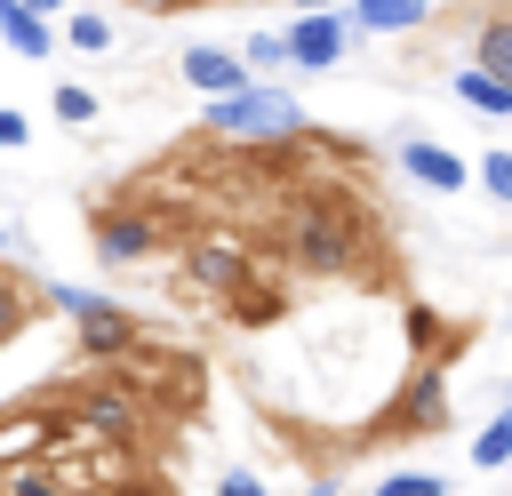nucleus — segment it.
<instances>
[{"label":"nucleus","instance_id":"f03ea898","mask_svg":"<svg viewBox=\"0 0 512 496\" xmlns=\"http://www.w3.org/2000/svg\"><path fill=\"white\" fill-rule=\"evenodd\" d=\"M224 144H256V152H272V144H288L296 128H304V104L280 88V80H248V88H232V96H208V112H200Z\"/></svg>","mask_w":512,"mask_h":496},{"label":"nucleus","instance_id":"5701e85b","mask_svg":"<svg viewBox=\"0 0 512 496\" xmlns=\"http://www.w3.org/2000/svg\"><path fill=\"white\" fill-rule=\"evenodd\" d=\"M24 320H32V296H24V288H16L8 272H0V344H8V336H16Z\"/></svg>","mask_w":512,"mask_h":496},{"label":"nucleus","instance_id":"c756f323","mask_svg":"<svg viewBox=\"0 0 512 496\" xmlns=\"http://www.w3.org/2000/svg\"><path fill=\"white\" fill-rule=\"evenodd\" d=\"M504 408H512V384H504Z\"/></svg>","mask_w":512,"mask_h":496},{"label":"nucleus","instance_id":"423d86ee","mask_svg":"<svg viewBox=\"0 0 512 496\" xmlns=\"http://www.w3.org/2000/svg\"><path fill=\"white\" fill-rule=\"evenodd\" d=\"M240 280H256V256H248L232 232H208V240L184 248V288H200V296H232Z\"/></svg>","mask_w":512,"mask_h":496},{"label":"nucleus","instance_id":"aec40b11","mask_svg":"<svg viewBox=\"0 0 512 496\" xmlns=\"http://www.w3.org/2000/svg\"><path fill=\"white\" fill-rule=\"evenodd\" d=\"M48 112H56L64 128H88V120H96V88H80V80H56V96H48Z\"/></svg>","mask_w":512,"mask_h":496},{"label":"nucleus","instance_id":"393cba45","mask_svg":"<svg viewBox=\"0 0 512 496\" xmlns=\"http://www.w3.org/2000/svg\"><path fill=\"white\" fill-rule=\"evenodd\" d=\"M216 496H272V488H264L256 472H224V480H216Z\"/></svg>","mask_w":512,"mask_h":496},{"label":"nucleus","instance_id":"c85d7f7f","mask_svg":"<svg viewBox=\"0 0 512 496\" xmlns=\"http://www.w3.org/2000/svg\"><path fill=\"white\" fill-rule=\"evenodd\" d=\"M0 248H16V232H8V224H0Z\"/></svg>","mask_w":512,"mask_h":496},{"label":"nucleus","instance_id":"dca6fc26","mask_svg":"<svg viewBox=\"0 0 512 496\" xmlns=\"http://www.w3.org/2000/svg\"><path fill=\"white\" fill-rule=\"evenodd\" d=\"M448 416V392H440V376H408V408H392V424H440Z\"/></svg>","mask_w":512,"mask_h":496},{"label":"nucleus","instance_id":"7ed1b4c3","mask_svg":"<svg viewBox=\"0 0 512 496\" xmlns=\"http://www.w3.org/2000/svg\"><path fill=\"white\" fill-rule=\"evenodd\" d=\"M40 296H48V312H64V320H72V336H80V360H88V368L128 360V352L144 344V320H136L128 304H112V296L80 288V280H48Z\"/></svg>","mask_w":512,"mask_h":496},{"label":"nucleus","instance_id":"412c9836","mask_svg":"<svg viewBox=\"0 0 512 496\" xmlns=\"http://www.w3.org/2000/svg\"><path fill=\"white\" fill-rule=\"evenodd\" d=\"M376 496H448V480L440 472H384Z\"/></svg>","mask_w":512,"mask_h":496},{"label":"nucleus","instance_id":"0eeeda50","mask_svg":"<svg viewBox=\"0 0 512 496\" xmlns=\"http://www.w3.org/2000/svg\"><path fill=\"white\" fill-rule=\"evenodd\" d=\"M344 48H352L344 8H320V16H296V24H288V64H304V72H336Z\"/></svg>","mask_w":512,"mask_h":496},{"label":"nucleus","instance_id":"4468645a","mask_svg":"<svg viewBox=\"0 0 512 496\" xmlns=\"http://www.w3.org/2000/svg\"><path fill=\"white\" fill-rule=\"evenodd\" d=\"M464 64H480V72L512 80V8H504V16H488V24L472 32V56H464Z\"/></svg>","mask_w":512,"mask_h":496},{"label":"nucleus","instance_id":"39448f33","mask_svg":"<svg viewBox=\"0 0 512 496\" xmlns=\"http://www.w3.org/2000/svg\"><path fill=\"white\" fill-rule=\"evenodd\" d=\"M56 448H64V408H56L48 392L0 416V472H8V464H32V456H56Z\"/></svg>","mask_w":512,"mask_h":496},{"label":"nucleus","instance_id":"6e6552de","mask_svg":"<svg viewBox=\"0 0 512 496\" xmlns=\"http://www.w3.org/2000/svg\"><path fill=\"white\" fill-rule=\"evenodd\" d=\"M176 72H184V88L208 104V96H232V88H248V64H240V48H216V40H192L184 56H176Z\"/></svg>","mask_w":512,"mask_h":496},{"label":"nucleus","instance_id":"f8f14e48","mask_svg":"<svg viewBox=\"0 0 512 496\" xmlns=\"http://www.w3.org/2000/svg\"><path fill=\"white\" fill-rule=\"evenodd\" d=\"M0 40H8V48L24 56V64H40V56L56 48V24H40V16L24 8V0H0Z\"/></svg>","mask_w":512,"mask_h":496},{"label":"nucleus","instance_id":"cd10ccee","mask_svg":"<svg viewBox=\"0 0 512 496\" xmlns=\"http://www.w3.org/2000/svg\"><path fill=\"white\" fill-rule=\"evenodd\" d=\"M296 16H320V8H344V0H288Z\"/></svg>","mask_w":512,"mask_h":496},{"label":"nucleus","instance_id":"20e7f679","mask_svg":"<svg viewBox=\"0 0 512 496\" xmlns=\"http://www.w3.org/2000/svg\"><path fill=\"white\" fill-rule=\"evenodd\" d=\"M88 248H96L112 272H120V264H152V256H160V216H152V208H128V200H120V208H96Z\"/></svg>","mask_w":512,"mask_h":496},{"label":"nucleus","instance_id":"f257e3e1","mask_svg":"<svg viewBox=\"0 0 512 496\" xmlns=\"http://www.w3.org/2000/svg\"><path fill=\"white\" fill-rule=\"evenodd\" d=\"M280 248H288L296 272H312V280H344V272L360 264V208H352L344 192L320 184V192H304V200L288 208Z\"/></svg>","mask_w":512,"mask_h":496},{"label":"nucleus","instance_id":"6ab92c4d","mask_svg":"<svg viewBox=\"0 0 512 496\" xmlns=\"http://www.w3.org/2000/svg\"><path fill=\"white\" fill-rule=\"evenodd\" d=\"M472 464H480V472H496V464H512V408H496V416H488V432L472 440Z\"/></svg>","mask_w":512,"mask_h":496},{"label":"nucleus","instance_id":"2eb2a0df","mask_svg":"<svg viewBox=\"0 0 512 496\" xmlns=\"http://www.w3.org/2000/svg\"><path fill=\"white\" fill-rule=\"evenodd\" d=\"M0 496H72V488H64L56 456H32V464H8L0 472Z\"/></svg>","mask_w":512,"mask_h":496},{"label":"nucleus","instance_id":"4be33fe9","mask_svg":"<svg viewBox=\"0 0 512 496\" xmlns=\"http://www.w3.org/2000/svg\"><path fill=\"white\" fill-rule=\"evenodd\" d=\"M472 176H480V184L512 208V152H504V144H496V152H480V160H472Z\"/></svg>","mask_w":512,"mask_h":496},{"label":"nucleus","instance_id":"b1692460","mask_svg":"<svg viewBox=\"0 0 512 496\" xmlns=\"http://www.w3.org/2000/svg\"><path fill=\"white\" fill-rule=\"evenodd\" d=\"M24 144H32V120L16 104H0V152H24Z\"/></svg>","mask_w":512,"mask_h":496},{"label":"nucleus","instance_id":"1a4fd4ad","mask_svg":"<svg viewBox=\"0 0 512 496\" xmlns=\"http://www.w3.org/2000/svg\"><path fill=\"white\" fill-rule=\"evenodd\" d=\"M392 160H400V176H416L424 192H464V184H472V160L448 152V144H432V136H408Z\"/></svg>","mask_w":512,"mask_h":496},{"label":"nucleus","instance_id":"ddd939ff","mask_svg":"<svg viewBox=\"0 0 512 496\" xmlns=\"http://www.w3.org/2000/svg\"><path fill=\"white\" fill-rule=\"evenodd\" d=\"M224 304H232V312H224V320H232V328H272V320H280V312H288V296H280V288H272V280H240V288H232V296H224Z\"/></svg>","mask_w":512,"mask_h":496},{"label":"nucleus","instance_id":"a878e982","mask_svg":"<svg viewBox=\"0 0 512 496\" xmlns=\"http://www.w3.org/2000/svg\"><path fill=\"white\" fill-rule=\"evenodd\" d=\"M24 8H32L40 24H64V8H72V0H24Z\"/></svg>","mask_w":512,"mask_h":496},{"label":"nucleus","instance_id":"9b49d317","mask_svg":"<svg viewBox=\"0 0 512 496\" xmlns=\"http://www.w3.org/2000/svg\"><path fill=\"white\" fill-rule=\"evenodd\" d=\"M448 96H464V104L488 112V120H512V80H496V72H480V64H456V72H448Z\"/></svg>","mask_w":512,"mask_h":496},{"label":"nucleus","instance_id":"a211bd4d","mask_svg":"<svg viewBox=\"0 0 512 496\" xmlns=\"http://www.w3.org/2000/svg\"><path fill=\"white\" fill-rule=\"evenodd\" d=\"M240 64H248V80H272V72L288 64V32H248V48H240Z\"/></svg>","mask_w":512,"mask_h":496},{"label":"nucleus","instance_id":"bb28decb","mask_svg":"<svg viewBox=\"0 0 512 496\" xmlns=\"http://www.w3.org/2000/svg\"><path fill=\"white\" fill-rule=\"evenodd\" d=\"M304 496H344V488H336V472H320V480H312Z\"/></svg>","mask_w":512,"mask_h":496},{"label":"nucleus","instance_id":"9d476101","mask_svg":"<svg viewBox=\"0 0 512 496\" xmlns=\"http://www.w3.org/2000/svg\"><path fill=\"white\" fill-rule=\"evenodd\" d=\"M440 0H344V24L352 32H424Z\"/></svg>","mask_w":512,"mask_h":496},{"label":"nucleus","instance_id":"f3484780","mask_svg":"<svg viewBox=\"0 0 512 496\" xmlns=\"http://www.w3.org/2000/svg\"><path fill=\"white\" fill-rule=\"evenodd\" d=\"M64 40H72L80 56H104V48H112V16H104V8H64Z\"/></svg>","mask_w":512,"mask_h":496}]
</instances>
